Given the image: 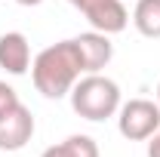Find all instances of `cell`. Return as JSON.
Segmentation results:
<instances>
[{"instance_id":"1","label":"cell","mask_w":160,"mask_h":157,"mask_svg":"<svg viewBox=\"0 0 160 157\" xmlns=\"http://www.w3.org/2000/svg\"><path fill=\"white\" fill-rule=\"evenodd\" d=\"M83 74H86V65L74 37L40 49L31 62V80L43 99H65Z\"/></svg>"},{"instance_id":"2","label":"cell","mask_w":160,"mask_h":157,"mask_svg":"<svg viewBox=\"0 0 160 157\" xmlns=\"http://www.w3.org/2000/svg\"><path fill=\"white\" fill-rule=\"evenodd\" d=\"M68 96H71L74 114H80L83 120H92V123L117 117L120 105H123L120 102V86L105 74H83Z\"/></svg>"},{"instance_id":"3","label":"cell","mask_w":160,"mask_h":157,"mask_svg":"<svg viewBox=\"0 0 160 157\" xmlns=\"http://www.w3.org/2000/svg\"><path fill=\"white\" fill-rule=\"evenodd\" d=\"M117 129L129 142H148L160 129V105L151 99H129L117 111Z\"/></svg>"},{"instance_id":"4","label":"cell","mask_w":160,"mask_h":157,"mask_svg":"<svg viewBox=\"0 0 160 157\" xmlns=\"http://www.w3.org/2000/svg\"><path fill=\"white\" fill-rule=\"evenodd\" d=\"M74 9H80L86 22L92 25V31L102 34H120L129 25V13L123 6V0H68Z\"/></svg>"},{"instance_id":"5","label":"cell","mask_w":160,"mask_h":157,"mask_svg":"<svg viewBox=\"0 0 160 157\" xmlns=\"http://www.w3.org/2000/svg\"><path fill=\"white\" fill-rule=\"evenodd\" d=\"M31 136H34V114L19 102L0 117V151H22L31 142Z\"/></svg>"},{"instance_id":"6","label":"cell","mask_w":160,"mask_h":157,"mask_svg":"<svg viewBox=\"0 0 160 157\" xmlns=\"http://www.w3.org/2000/svg\"><path fill=\"white\" fill-rule=\"evenodd\" d=\"M0 68L12 77H22L31 68V46L22 31H6L0 34Z\"/></svg>"},{"instance_id":"7","label":"cell","mask_w":160,"mask_h":157,"mask_svg":"<svg viewBox=\"0 0 160 157\" xmlns=\"http://www.w3.org/2000/svg\"><path fill=\"white\" fill-rule=\"evenodd\" d=\"M77 46L80 56H83V65H86V74H102V68L111 62L114 56V43L108 34L102 31H86V34H77Z\"/></svg>"},{"instance_id":"8","label":"cell","mask_w":160,"mask_h":157,"mask_svg":"<svg viewBox=\"0 0 160 157\" xmlns=\"http://www.w3.org/2000/svg\"><path fill=\"white\" fill-rule=\"evenodd\" d=\"M40 157H102V154H99V145H96L92 136L74 133V136H68L59 145H49Z\"/></svg>"},{"instance_id":"9","label":"cell","mask_w":160,"mask_h":157,"mask_svg":"<svg viewBox=\"0 0 160 157\" xmlns=\"http://www.w3.org/2000/svg\"><path fill=\"white\" fill-rule=\"evenodd\" d=\"M132 25L142 37H160V0H136L132 9Z\"/></svg>"},{"instance_id":"10","label":"cell","mask_w":160,"mask_h":157,"mask_svg":"<svg viewBox=\"0 0 160 157\" xmlns=\"http://www.w3.org/2000/svg\"><path fill=\"white\" fill-rule=\"evenodd\" d=\"M19 105V93L6 83V80H0V117L9 111V108H16Z\"/></svg>"},{"instance_id":"11","label":"cell","mask_w":160,"mask_h":157,"mask_svg":"<svg viewBox=\"0 0 160 157\" xmlns=\"http://www.w3.org/2000/svg\"><path fill=\"white\" fill-rule=\"evenodd\" d=\"M148 157H160V129L148 139Z\"/></svg>"},{"instance_id":"12","label":"cell","mask_w":160,"mask_h":157,"mask_svg":"<svg viewBox=\"0 0 160 157\" xmlns=\"http://www.w3.org/2000/svg\"><path fill=\"white\" fill-rule=\"evenodd\" d=\"M16 3H19V6H40L43 0H16Z\"/></svg>"},{"instance_id":"13","label":"cell","mask_w":160,"mask_h":157,"mask_svg":"<svg viewBox=\"0 0 160 157\" xmlns=\"http://www.w3.org/2000/svg\"><path fill=\"white\" fill-rule=\"evenodd\" d=\"M157 105H160V83H157Z\"/></svg>"}]
</instances>
